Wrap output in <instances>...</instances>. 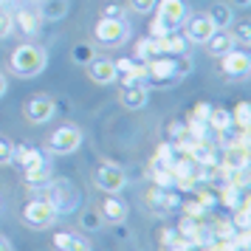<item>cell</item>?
Listing matches in <instances>:
<instances>
[{"label":"cell","instance_id":"cell-1","mask_svg":"<svg viewBox=\"0 0 251 251\" xmlns=\"http://www.w3.org/2000/svg\"><path fill=\"white\" fill-rule=\"evenodd\" d=\"M48 65V51L43 46H31V43H23L12 51L9 57V68H12L14 76L20 79H34L40 76Z\"/></svg>","mask_w":251,"mask_h":251},{"label":"cell","instance_id":"cell-2","mask_svg":"<svg viewBox=\"0 0 251 251\" xmlns=\"http://www.w3.org/2000/svg\"><path fill=\"white\" fill-rule=\"evenodd\" d=\"M144 65H147V79L158 82V85H175L186 74H192V59L186 57V54L183 57H167V54H161V57L147 59Z\"/></svg>","mask_w":251,"mask_h":251},{"label":"cell","instance_id":"cell-3","mask_svg":"<svg viewBox=\"0 0 251 251\" xmlns=\"http://www.w3.org/2000/svg\"><path fill=\"white\" fill-rule=\"evenodd\" d=\"M93 40L99 43V46H107V48H116L122 46V43H127L130 40V25H127V20L122 17H102L99 23L93 25Z\"/></svg>","mask_w":251,"mask_h":251},{"label":"cell","instance_id":"cell-4","mask_svg":"<svg viewBox=\"0 0 251 251\" xmlns=\"http://www.w3.org/2000/svg\"><path fill=\"white\" fill-rule=\"evenodd\" d=\"M82 130L76 125H62L57 127L46 141V150L51 155H71V152H76L82 147Z\"/></svg>","mask_w":251,"mask_h":251},{"label":"cell","instance_id":"cell-5","mask_svg":"<svg viewBox=\"0 0 251 251\" xmlns=\"http://www.w3.org/2000/svg\"><path fill=\"white\" fill-rule=\"evenodd\" d=\"M93 183H96V189H102L104 195H122L127 189V175L122 167H116V164H99L96 170H93Z\"/></svg>","mask_w":251,"mask_h":251},{"label":"cell","instance_id":"cell-6","mask_svg":"<svg viewBox=\"0 0 251 251\" xmlns=\"http://www.w3.org/2000/svg\"><path fill=\"white\" fill-rule=\"evenodd\" d=\"M57 209L51 206L48 198H34V201H28L23 209V220L28 223L31 228H48L57 223Z\"/></svg>","mask_w":251,"mask_h":251},{"label":"cell","instance_id":"cell-7","mask_svg":"<svg viewBox=\"0 0 251 251\" xmlns=\"http://www.w3.org/2000/svg\"><path fill=\"white\" fill-rule=\"evenodd\" d=\"M48 201H51V206L57 209V215H68V212H74L76 206H79V192L71 186V183L65 181H48Z\"/></svg>","mask_w":251,"mask_h":251},{"label":"cell","instance_id":"cell-8","mask_svg":"<svg viewBox=\"0 0 251 251\" xmlns=\"http://www.w3.org/2000/svg\"><path fill=\"white\" fill-rule=\"evenodd\" d=\"M152 12H155V20H161L170 31H178L183 25V20L189 17V9H186L183 0H158Z\"/></svg>","mask_w":251,"mask_h":251},{"label":"cell","instance_id":"cell-9","mask_svg":"<svg viewBox=\"0 0 251 251\" xmlns=\"http://www.w3.org/2000/svg\"><path fill=\"white\" fill-rule=\"evenodd\" d=\"M220 74L226 79H246L251 74V57L240 48H231L228 54L220 57Z\"/></svg>","mask_w":251,"mask_h":251},{"label":"cell","instance_id":"cell-10","mask_svg":"<svg viewBox=\"0 0 251 251\" xmlns=\"http://www.w3.org/2000/svg\"><path fill=\"white\" fill-rule=\"evenodd\" d=\"M183 37L192 43V46H203L206 40L212 37V31H215V23L206 17V14H192V17H186L183 20Z\"/></svg>","mask_w":251,"mask_h":251},{"label":"cell","instance_id":"cell-11","mask_svg":"<svg viewBox=\"0 0 251 251\" xmlns=\"http://www.w3.org/2000/svg\"><path fill=\"white\" fill-rule=\"evenodd\" d=\"M23 113L31 125H48L54 119V113H57V104H54V99H48V96H34V99L25 102Z\"/></svg>","mask_w":251,"mask_h":251},{"label":"cell","instance_id":"cell-12","mask_svg":"<svg viewBox=\"0 0 251 251\" xmlns=\"http://www.w3.org/2000/svg\"><path fill=\"white\" fill-rule=\"evenodd\" d=\"M85 74L88 79H93L96 85H113L119 79V71H116L113 59H104V57H93L91 62H85Z\"/></svg>","mask_w":251,"mask_h":251},{"label":"cell","instance_id":"cell-13","mask_svg":"<svg viewBox=\"0 0 251 251\" xmlns=\"http://www.w3.org/2000/svg\"><path fill=\"white\" fill-rule=\"evenodd\" d=\"M119 102H122V107H127V110H141V107H147V102H150V88L144 85V82L122 85Z\"/></svg>","mask_w":251,"mask_h":251},{"label":"cell","instance_id":"cell-14","mask_svg":"<svg viewBox=\"0 0 251 251\" xmlns=\"http://www.w3.org/2000/svg\"><path fill=\"white\" fill-rule=\"evenodd\" d=\"M99 215L107 220V223H113V226H122L130 215V206L119 198V195H104V201L99 203Z\"/></svg>","mask_w":251,"mask_h":251},{"label":"cell","instance_id":"cell-15","mask_svg":"<svg viewBox=\"0 0 251 251\" xmlns=\"http://www.w3.org/2000/svg\"><path fill=\"white\" fill-rule=\"evenodd\" d=\"M206 54H212V57H223V54H228L231 48H237V43H234V37H231V31L228 28H215L212 31V37L203 43Z\"/></svg>","mask_w":251,"mask_h":251},{"label":"cell","instance_id":"cell-16","mask_svg":"<svg viewBox=\"0 0 251 251\" xmlns=\"http://www.w3.org/2000/svg\"><path fill=\"white\" fill-rule=\"evenodd\" d=\"M43 155H46V152H43V150H37V147H31V144H14V147H12V161H9V164L20 167V170L25 172L28 167H34Z\"/></svg>","mask_w":251,"mask_h":251},{"label":"cell","instance_id":"cell-17","mask_svg":"<svg viewBox=\"0 0 251 251\" xmlns=\"http://www.w3.org/2000/svg\"><path fill=\"white\" fill-rule=\"evenodd\" d=\"M71 3L68 0H40V20H48V23H57L62 17H68Z\"/></svg>","mask_w":251,"mask_h":251},{"label":"cell","instance_id":"cell-18","mask_svg":"<svg viewBox=\"0 0 251 251\" xmlns=\"http://www.w3.org/2000/svg\"><path fill=\"white\" fill-rule=\"evenodd\" d=\"M51 175H54L51 158H46V155H43L34 167H28V170H25V181H28V186H46V183L51 181Z\"/></svg>","mask_w":251,"mask_h":251},{"label":"cell","instance_id":"cell-19","mask_svg":"<svg viewBox=\"0 0 251 251\" xmlns=\"http://www.w3.org/2000/svg\"><path fill=\"white\" fill-rule=\"evenodd\" d=\"M12 20L17 23V28H20L25 37L40 34V28H43V20H40V14L31 12V9H17V14H12Z\"/></svg>","mask_w":251,"mask_h":251},{"label":"cell","instance_id":"cell-20","mask_svg":"<svg viewBox=\"0 0 251 251\" xmlns=\"http://www.w3.org/2000/svg\"><path fill=\"white\" fill-rule=\"evenodd\" d=\"M158 243H161V251H189V240L183 237L178 228H164L158 234Z\"/></svg>","mask_w":251,"mask_h":251},{"label":"cell","instance_id":"cell-21","mask_svg":"<svg viewBox=\"0 0 251 251\" xmlns=\"http://www.w3.org/2000/svg\"><path fill=\"white\" fill-rule=\"evenodd\" d=\"M206 17L215 23V28H228V25L234 23V9H231L228 3H212L209 12H206Z\"/></svg>","mask_w":251,"mask_h":251},{"label":"cell","instance_id":"cell-22","mask_svg":"<svg viewBox=\"0 0 251 251\" xmlns=\"http://www.w3.org/2000/svg\"><path fill=\"white\" fill-rule=\"evenodd\" d=\"M54 249L57 251H91V246H88V240L76 237V234L57 231V234H54Z\"/></svg>","mask_w":251,"mask_h":251},{"label":"cell","instance_id":"cell-23","mask_svg":"<svg viewBox=\"0 0 251 251\" xmlns=\"http://www.w3.org/2000/svg\"><path fill=\"white\" fill-rule=\"evenodd\" d=\"M231 113L228 110H223V107H212V113H209V119H206V127H212L217 136H223V133H228L231 130Z\"/></svg>","mask_w":251,"mask_h":251},{"label":"cell","instance_id":"cell-24","mask_svg":"<svg viewBox=\"0 0 251 251\" xmlns=\"http://www.w3.org/2000/svg\"><path fill=\"white\" fill-rule=\"evenodd\" d=\"M228 31H231L237 46H251V23L249 20H234V23L228 25Z\"/></svg>","mask_w":251,"mask_h":251},{"label":"cell","instance_id":"cell-25","mask_svg":"<svg viewBox=\"0 0 251 251\" xmlns=\"http://www.w3.org/2000/svg\"><path fill=\"white\" fill-rule=\"evenodd\" d=\"M234 231H237V226H234L231 220H215V226H212V240H231Z\"/></svg>","mask_w":251,"mask_h":251},{"label":"cell","instance_id":"cell-26","mask_svg":"<svg viewBox=\"0 0 251 251\" xmlns=\"http://www.w3.org/2000/svg\"><path fill=\"white\" fill-rule=\"evenodd\" d=\"M231 122L240 127V130H249V122H251V104L249 102H240L231 113Z\"/></svg>","mask_w":251,"mask_h":251},{"label":"cell","instance_id":"cell-27","mask_svg":"<svg viewBox=\"0 0 251 251\" xmlns=\"http://www.w3.org/2000/svg\"><path fill=\"white\" fill-rule=\"evenodd\" d=\"M147 203H150V209H155V212H167V206H164V189H161V186H152L147 192Z\"/></svg>","mask_w":251,"mask_h":251},{"label":"cell","instance_id":"cell-28","mask_svg":"<svg viewBox=\"0 0 251 251\" xmlns=\"http://www.w3.org/2000/svg\"><path fill=\"white\" fill-rule=\"evenodd\" d=\"M195 192H198V203L203 206V209H212V206H217V195L209 192V189H201L198 183H195Z\"/></svg>","mask_w":251,"mask_h":251},{"label":"cell","instance_id":"cell-29","mask_svg":"<svg viewBox=\"0 0 251 251\" xmlns=\"http://www.w3.org/2000/svg\"><path fill=\"white\" fill-rule=\"evenodd\" d=\"M82 226L88 228V231L102 228V215H99V212H85V215H82Z\"/></svg>","mask_w":251,"mask_h":251},{"label":"cell","instance_id":"cell-30","mask_svg":"<svg viewBox=\"0 0 251 251\" xmlns=\"http://www.w3.org/2000/svg\"><path fill=\"white\" fill-rule=\"evenodd\" d=\"M155 3H158V0H130V9L136 14H150L155 9Z\"/></svg>","mask_w":251,"mask_h":251},{"label":"cell","instance_id":"cell-31","mask_svg":"<svg viewBox=\"0 0 251 251\" xmlns=\"http://www.w3.org/2000/svg\"><path fill=\"white\" fill-rule=\"evenodd\" d=\"M12 31H14V20H12V14L0 9V40H3V37H9Z\"/></svg>","mask_w":251,"mask_h":251},{"label":"cell","instance_id":"cell-32","mask_svg":"<svg viewBox=\"0 0 251 251\" xmlns=\"http://www.w3.org/2000/svg\"><path fill=\"white\" fill-rule=\"evenodd\" d=\"M136 57H138V62H147V59H152L150 40H138V43H136Z\"/></svg>","mask_w":251,"mask_h":251},{"label":"cell","instance_id":"cell-33","mask_svg":"<svg viewBox=\"0 0 251 251\" xmlns=\"http://www.w3.org/2000/svg\"><path fill=\"white\" fill-rule=\"evenodd\" d=\"M209 113H212V104L198 102V104H195V110H192V119H198V122H206V119H209Z\"/></svg>","mask_w":251,"mask_h":251},{"label":"cell","instance_id":"cell-34","mask_svg":"<svg viewBox=\"0 0 251 251\" xmlns=\"http://www.w3.org/2000/svg\"><path fill=\"white\" fill-rule=\"evenodd\" d=\"M12 141L9 138H0V164H9L12 161Z\"/></svg>","mask_w":251,"mask_h":251},{"label":"cell","instance_id":"cell-35","mask_svg":"<svg viewBox=\"0 0 251 251\" xmlns=\"http://www.w3.org/2000/svg\"><path fill=\"white\" fill-rule=\"evenodd\" d=\"M74 59H76V62H91L93 59V48L91 46H79L76 51H74Z\"/></svg>","mask_w":251,"mask_h":251},{"label":"cell","instance_id":"cell-36","mask_svg":"<svg viewBox=\"0 0 251 251\" xmlns=\"http://www.w3.org/2000/svg\"><path fill=\"white\" fill-rule=\"evenodd\" d=\"M167 34H170V28L161 23V20H152L150 23V37H167Z\"/></svg>","mask_w":251,"mask_h":251},{"label":"cell","instance_id":"cell-37","mask_svg":"<svg viewBox=\"0 0 251 251\" xmlns=\"http://www.w3.org/2000/svg\"><path fill=\"white\" fill-rule=\"evenodd\" d=\"M170 136L175 138V141H178V138H186V136H189V133H186V125H181V122H175V125L170 127Z\"/></svg>","mask_w":251,"mask_h":251},{"label":"cell","instance_id":"cell-38","mask_svg":"<svg viewBox=\"0 0 251 251\" xmlns=\"http://www.w3.org/2000/svg\"><path fill=\"white\" fill-rule=\"evenodd\" d=\"M104 17H119V20H122V17H125V9H122V6H113V3H107V6H104Z\"/></svg>","mask_w":251,"mask_h":251},{"label":"cell","instance_id":"cell-39","mask_svg":"<svg viewBox=\"0 0 251 251\" xmlns=\"http://www.w3.org/2000/svg\"><path fill=\"white\" fill-rule=\"evenodd\" d=\"M228 6H231V9H249L251 0H228Z\"/></svg>","mask_w":251,"mask_h":251},{"label":"cell","instance_id":"cell-40","mask_svg":"<svg viewBox=\"0 0 251 251\" xmlns=\"http://www.w3.org/2000/svg\"><path fill=\"white\" fill-rule=\"evenodd\" d=\"M6 91H9V82H6V76H3V74H0V99L6 96Z\"/></svg>","mask_w":251,"mask_h":251},{"label":"cell","instance_id":"cell-41","mask_svg":"<svg viewBox=\"0 0 251 251\" xmlns=\"http://www.w3.org/2000/svg\"><path fill=\"white\" fill-rule=\"evenodd\" d=\"M0 251H12V243L3 237V234H0Z\"/></svg>","mask_w":251,"mask_h":251}]
</instances>
